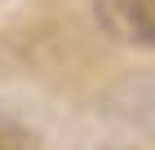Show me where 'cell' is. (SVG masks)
<instances>
[{
  "mask_svg": "<svg viewBox=\"0 0 155 150\" xmlns=\"http://www.w3.org/2000/svg\"><path fill=\"white\" fill-rule=\"evenodd\" d=\"M97 27L133 49H155V0H93Z\"/></svg>",
  "mask_w": 155,
  "mask_h": 150,
  "instance_id": "1",
  "label": "cell"
},
{
  "mask_svg": "<svg viewBox=\"0 0 155 150\" xmlns=\"http://www.w3.org/2000/svg\"><path fill=\"white\" fill-rule=\"evenodd\" d=\"M0 150H49V146L40 141L36 128H27L22 119L0 115Z\"/></svg>",
  "mask_w": 155,
  "mask_h": 150,
  "instance_id": "2",
  "label": "cell"
}]
</instances>
